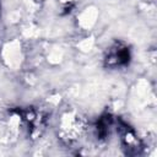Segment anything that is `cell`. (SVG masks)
I'll return each mask as SVG.
<instances>
[{"label": "cell", "instance_id": "cell-2", "mask_svg": "<svg viewBox=\"0 0 157 157\" xmlns=\"http://www.w3.org/2000/svg\"><path fill=\"white\" fill-rule=\"evenodd\" d=\"M121 141L126 150H129V153H137L140 150V141L134 134V131L125 124L121 126Z\"/></svg>", "mask_w": 157, "mask_h": 157}, {"label": "cell", "instance_id": "cell-1", "mask_svg": "<svg viewBox=\"0 0 157 157\" xmlns=\"http://www.w3.org/2000/svg\"><path fill=\"white\" fill-rule=\"evenodd\" d=\"M130 60V52L128 49V47L124 45H115L113 47L107 58H105V65L110 66V67H115V66H121V65H126Z\"/></svg>", "mask_w": 157, "mask_h": 157}]
</instances>
